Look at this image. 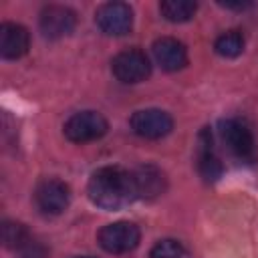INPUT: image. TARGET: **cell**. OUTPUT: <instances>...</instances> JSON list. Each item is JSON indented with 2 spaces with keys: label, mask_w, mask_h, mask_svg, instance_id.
<instances>
[{
  "label": "cell",
  "mask_w": 258,
  "mask_h": 258,
  "mask_svg": "<svg viewBox=\"0 0 258 258\" xmlns=\"http://www.w3.org/2000/svg\"><path fill=\"white\" fill-rule=\"evenodd\" d=\"M214 48H216V52H218L220 56L234 58V56H238V54L244 50V36H242L238 30L224 32L222 36L216 38Z\"/></svg>",
  "instance_id": "cell-16"
},
{
  "label": "cell",
  "mask_w": 258,
  "mask_h": 258,
  "mask_svg": "<svg viewBox=\"0 0 258 258\" xmlns=\"http://www.w3.org/2000/svg\"><path fill=\"white\" fill-rule=\"evenodd\" d=\"M30 240H32V236L28 234V230H26L24 224H20V222H10V220H6V222L2 224V244H4L6 248L20 252Z\"/></svg>",
  "instance_id": "cell-15"
},
{
  "label": "cell",
  "mask_w": 258,
  "mask_h": 258,
  "mask_svg": "<svg viewBox=\"0 0 258 258\" xmlns=\"http://www.w3.org/2000/svg\"><path fill=\"white\" fill-rule=\"evenodd\" d=\"M153 56H155L157 64L167 73L179 71L187 64L185 46L177 38H171V36H163L153 42Z\"/></svg>",
  "instance_id": "cell-11"
},
{
  "label": "cell",
  "mask_w": 258,
  "mask_h": 258,
  "mask_svg": "<svg viewBox=\"0 0 258 258\" xmlns=\"http://www.w3.org/2000/svg\"><path fill=\"white\" fill-rule=\"evenodd\" d=\"M133 183H135L137 198H143V200H155L167 187L165 173L157 165H151V163L139 165L133 171Z\"/></svg>",
  "instance_id": "cell-10"
},
{
  "label": "cell",
  "mask_w": 258,
  "mask_h": 258,
  "mask_svg": "<svg viewBox=\"0 0 258 258\" xmlns=\"http://www.w3.org/2000/svg\"><path fill=\"white\" fill-rule=\"evenodd\" d=\"M77 258H93V256H77Z\"/></svg>",
  "instance_id": "cell-20"
},
{
  "label": "cell",
  "mask_w": 258,
  "mask_h": 258,
  "mask_svg": "<svg viewBox=\"0 0 258 258\" xmlns=\"http://www.w3.org/2000/svg\"><path fill=\"white\" fill-rule=\"evenodd\" d=\"M198 171L206 181H216L224 167L220 157L216 155L214 147H212V137L208 135V131H202L200 135V147H198Z\"/></svg>",
  "instance_id": "cell-13"
},
{
  "label": "cell",
  "mask_w": 258,
  "mask_h": 258,
  "mask_svg": "<svg viewBox=\"0 0 258 258\" xmlns=\"http://www.w3.org/2000/svg\"><path fill=\"white\" fill-rule=\"evenodd\" d=\"M97 26L109 36H123L133 26V10L125 2H107L95 14Z\"/></svg>",
  "instance_id": "cell-6"
},
{
  "label": "cell",
  "mask_w": 258,
  "mask_h": 258,
  "mask_svg": "<svg viewBox=\"0 0 258 258\" xmlns=\"http://www.w3.org/2000/svg\"><path fill=\"white\" fill-rule=\"evenodd\" d=\"M111 71L113 75L127 85H135L145 81L151 75V64L149 58L145 56L143 50L139 48H129V50H121L113 62H111Z\"/></svg>",
  "instance_id": "cell-5"
},
{
  "label": "cell",
  "mask_w": 258,
  "mask_h": 258,
  "mask_svg": "<svg viewBox=\"0 0 258 258\" xmlns=\"http://www.w3.org/2000/svg\"><path fill=\"white\" fill-rule=\"evenodd\" d=\"M131 129L143 139H161L173 129V119L161 109H141L131 115Z\"/></svg>",
  "instance_id": "cell-7"
},
{
  "label": "cell",
  "mask_w": 258,
  "mask_h": 258,
  "mask_svg": "<svg viewBox=\"0 0 258 258\" xmlns=\"http://www.w3.org/2000/svg\"><path fill=\"white\" fill-rule=\"evenodd\" d=\"M220 6L230 10H246V8H252V2H220Z\"/></svg>",
  "instance_id": "cell-19"
},
{
  "label": "cell",
  "mask_w": 258,
  "mask_h": 258,
  "mask_svg": "<svg viewBox=\"0 0 258 258\" xmlns=\"http://www.w3.org/2000/svg\"><path fill=\"white\" fill-rule=\"evenodd\" d=\"M87 194L91 202L103 210H121L137 198L133 173L119 165L99 167L89 179Z\"/></svg>",
  "instance_id": "cell-1"
},
{
  "label": "cell",
  "mask_w": 258,
  "mask_h": 258,
  "mask_svg": "<svg viewBox=\"0 0 258 258\" xmlns=\"http://www.w3.org/2000/svg\"><path fill=\"white\" fill-rule=\"evenodd\" d=\"M20 258H46V248L36 242V240H30L22 250H20Z\"/></svg>",
  "instance_id": "cell-18"
},
{
  "label": "cell",
  "mask_w": 258,
  "mask_h": 258,
  "mask_svg": "<svg viewBox=\"0 0 258 258\" xmlns=\"http://www.w3.org/2000/svg\"><path fill=\"white\" fill-rule=\"evenodd\" d=\"M220 133L232 155H236L242 161H252L256 157V139L252 129L244 121L236 117L224 119L220 123Z\"/></svg>",
  "instance_id": "cell-2"
},
{
  "label": "cell",
  "mask_w": 258,
  "mask_h": 258,
  "mask_svg": "<svg viewBox=\"0 0 258 258\" xmlns=\"http://www.w3.org/2000/svg\"><path fill=\"white\" fill-rule=\"evenodd\" d=\"M34 200H36V206L44 214L58 216V214H62L69 208L71 189H69V185L64 181H60L56 177H48V179H42L36 185Z\"/></svg>",
  "instance_id": "cell-8"
},
{
  "label": "cell",
  "mask_w": 258,
  "mask_h": 258,
  "mask_svg": "<svg viewBox=\"0 0 258 258\" xmlns=\"http://www.w3.org/2000/svg\"><path fill=\"white\" fill-rule=\"evenodd\" d=\"M151 258H181L183 256V246L181 242L173 240V238H165L155 242V246L149 250Z\"/></svg>",
  "instance_id": "cell-17"
},
{
  "label": "cell",
  "mask_w": 258,
  "mask_h": 258,
  "mask_svg": "<svg viewBox=\"0 0 258 258\" xmlns=\"http://www.w3.org/2000/svg\"><path fill=\"white\" fill-rule=\"evenodd\" d=\"M99 244L109 254H125L137 248L141 232L133 222H113L99 230Z\"/></svg>",
  "instance_id": "cell-4"
},
{
  "label": "cell",
  "mask_w": 258,
  "mask_h": 258,
  "mask_svg": "<svg viewBox=\"0 0 258 258\" xmlns=\"http://www.w3.org/2000/svg\"><path fill=\"white\" fill-rule=\"evenodd\" d=\"M109 129L107 119L97 111H81L64 123V137L73 143H89L101 139Z\"/></svg>",
  "instance_id": "cell-3"
},
{
  "label": "cell",
  "mask_w": 258,
  "mask_h": 258,
  "mask_svg": "<svg viewBox=\"0 0 258 258\" xmlns=\"http://www.w3.org/2000/svg\"><path fill=\"white\" fill-rule=\"evenodd\" d=\"M30 46V34L22 24L2 22L0 26V54L4 58H20Z\"/></svg>",
  "instance_id": "cell-12"
},
{
  "label": "cell",
  "mask_w": 258,
  "mask_h": 258,
  "mask_svg": "<svg viewBox=\"0 0 258 258\" xmlns=\"http://www.w3.org/2000/svg\"><path fill=\"white\" fill-rule=\"evenodd\" d=\"M198 10V4L191 0H165L159 4V12L169 22H187Z\"/></svg>",
  "instance_id": "cell-14"
},
{
  "label": "cell",
  "mask_w": 258,
  "mask_h": 258,
  "mask_svg": "<svg viewBox=\"0 0 258 258\" xmlns=\"http://www.w3.org/2000/svg\"><path fill=\"white\" fill-rule=\"evenodd\" d=\"M38 24H40V30L46 38H62L75 30L77 14L69 6L50 4V6L42 8Z\"/></svg>",
  "instance_id": "cell-9"
}]
</instances>
